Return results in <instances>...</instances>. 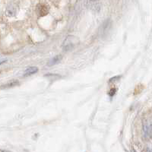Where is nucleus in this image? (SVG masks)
<instances>
[{"instance_id":"0eeeda50","label":"nucleus","mask_w":152,"mask_h":152,"mask_svg":"<svg viewBox=\"0 0 152 152\" xmlns=\"http://www.w3.org/2000/svg\"><path fill=\"white\" fill-rule=\"evenodd\" d=\"M19 85V82L17 81H13V82H10L8 83L6 85H2V87H0V89H5V88H10V87H15V86H17V85Z\"/></svg>"},{"instance_id":"1a4fd4ad","label":"nucleus","mask_w":152,"mask_h":152,"mask_svg":"<svg viewBox=\"0 0 152 152\" xmlns=\"http://www.w3.org/2000/svg\"><path fill=\"white\" fill-rule=\"evenodd\" d=\"M6 61H7V59H3V60H1L0 61V65H2V64H3V63H5Z\"/></svg>"},{"instance_id":"f257e3e1","label":"nucleus","mask_w":152,"mask_h":152,"mask_svg":"<svg viewBox=\"0 0 152 152\" xmlns=\"http://www.w3.org/2000/svg\"><path fill=\"white\" fill-rule=\"evenodd\" d=\"M77 39L73 36H69L65 39L63 44V48L64 51H70L75 47L77 44Z\"/></svg>"},{"instance_id":"6e6552de","label":"nucleus","mask_w":152,"mask_h":152,"mask_svg":"<svg viewBox=\"0 0 152 152\" xmlns=\"http://www.w3.org/2000/svg\"><path fill=\"white\" fill-rule=\"evenodd\" d=\"M116 90L115 88H113V89H112V90H110V93H109V94H110V96H111V97H113V96L116 93Z\"/></svg>"},{"instance_id":"f03ea898","label":"nucleus","mask_w":152,"mask_h":152,"mask_svg":"<svg viewBox=\"0 0 152 152\" xmlns=\"http://www.w3.org/2000/svg\"><path fill=\"white\" fill-rule=\"evenodd\" d=\"M143 132L145 139L147 140L151 139L152 126L151 120H145L143 122Z\"/></svg>"},{"instance_id":"20e7f679","label":"nucleus","mask_w":152,"mask_h":152,"mask_svg":"<svg viewBox=\"0 0 152 152\" xmlns=\"http://www.w3.org/2000/svg\"><path fill=\"white\" fill-rule=\"evenodd\" d=\"M87 5L93 11H99L100 9V0H87Z\"/></svg>"},{"instance_id":"39448f33","label":"nucleus","mask_w":152,"mask_h":152,"mask_svg":"<svg viewBox=\"0 0 152 152\" xmlns=\"http://www.w3.org/2000/svg\"><path fill=\"white\" fill-rule=\"evenodd\" d=\"M62 59H63V56H60V55L56 56L53 57L52 59H51L49 61V63H47V65L48 66H52V65H54L56 64H58Z\"/></svg>"},{"instance_id":"7ed1b4c3","label":"nucleus","mask_w":152,"mask_h":152,"mask_svg":"<svg viewBox=\"0 0 152 152\" xmlns=\"http://www.w3.org/2000/svg\"><path fill=\"white\" fill-rule=\"evenodd\" d=\"M111 28V21L107 19L106 22H104V24L101 25L100 28V34L102 37H105L109 33Z\"/></svg>"},{"instance_id":"423d86ee","label":"nucleus","mask_w":152,"mask_h":152,"mask_svg":"<svg viewBox=\"0 0 152 152\" xmlns=\"http://www.w3.org/2000/svg\"><path fill=\"white\" fill-rule=\"evenodd\" d=\"M38 72V68L36 66H31V67L28 68L24 73V76H30L31 75L35 74L36 72Z\"/></svg>"}]
</instances>
